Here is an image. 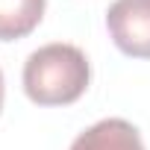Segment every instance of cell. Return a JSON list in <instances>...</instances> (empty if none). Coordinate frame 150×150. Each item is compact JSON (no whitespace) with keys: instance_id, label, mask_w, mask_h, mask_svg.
I'll return each instance as SVG.
<instances>
[{"instance_id":"6da1fadb","label":"cell","mask_w":150,"mask_h":150,"mask_svg":"<svg viewBox=\"0 0 150 150\" xmlns=\"http://www.w3.org/2000/svg\"><path fill=\"white\" fill-rule=\"evenodd\" d=\"M91 68L80 47L74 44H44L30 53L24 65V91L38 106H68L80 100L88 88Z\"/></svg>"},{"instance_id":"7a4b0ae2","label":"cell","mask_w":150,"mask_h":150,"mask_svg":"<svg viewBox=\"0 0 150 150\" xmlns=\"http://www.w3.org/2000/svg\"><path fill=\"white\" fill-rule=\"evenodd\" d=\"M115 47L132 59H150V0H115L106 12Z\"/></svg>"},{"instance_id":"3957f363","label":"cell","mask_w":150,"mask_h":150,"mask_svg":"<svg viewBox=\"0 0 150 150\" xmlns=\"http://www.w3.org/2000/svg\"><path fill=\"white\" fill-rule=\"evenodd\" d=\"M71 150H144L138 129L124 118H106L74 138Z\"/></svg>"},{"instance_id":"277c9868","label":"cell","mask_w":150,"mask_h":150,"mask_svg":"<svg viewBox=\"0 0 150 150\" xmlns=\"http://www.w3.org/2000/svg\"><path fill=\"white\" fill-rule=\"evenodd\" d=\"M47 0H0V41L30 35L44 18Z\"/></svg>"},{"instance_id":"5b68a950","label":"cell","mask_w":150,"mask_h":150,"mask_svg":"<svg viewBox=\"0 0 150 150\" xmlns=\"http://www.w3.org/2000/svg\"><path fill=\"white\" fill-rule=\"evenodd\" d=\"M0 109H3V71H0Z\"/></svg>"}]
</instances>
